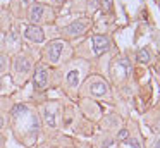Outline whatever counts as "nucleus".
Returning <instances> with one entry per match:
<instances>
[{"label":"nucleus","instance_id":"obj_14","mask_svg":"<svg viewBox=\"0 0 160 148\" xmlns=\"http://www.w3.org/2000/svg\"><path fill=\"white\" fill-rule=\"evenodd\" d=\"M124 143L129 145V146H132V148H141V145H139L136 140H129V138H128V140H124Z\"/></svg>","mask_w":160,"mask_h":148},{"label":"nucleus","instance_id":"obj_17","mask_svg":"<svg viewBox=\"0 0 160 148\" xmlns=\"http://www.w3.org/2000/svg\"><path fill=\"white\" fill-rule=\"evenodd\" d=\"M110 146H112V141L110 140H105L103 145H102V148H110Z\"/></svg>","mask_w":160,"mask_h":148},{"label":"nucleus","instance_id":"obj_15","mask_svg":"<svg viewBox=\"0 0 160 148\" xmlns=\"http://www.w3.org/2000/svg\"><path fill=\"white\" fill-rule=\"evenodd\" d=\"M112 2H114V0H100L102 7H103L105 10H110L112 9Z\"/></svg>","mask_w":160,"mask_h":148},{"label":"nucleus","instance_id":"obj_21","mask_svg":"<svg viewBox=\"0 0 160 148\" xmlns=\"http://www.w3.org/2000/svg\"><path fill=\"white\" fill-rule=\"evenodd\" d=\"M2 143H4V138L0 136V146H2Z\"/></svg>","mask_w":160,"mask_h":148},{"label":"nucleus","instance_id":"obj_10","mask_svg":"<svg viewBox=\"0 0 160 148\" xmlns=\"http://www.w3.org/2000/svg\"><path fill=\"white\" fill-rule=\"evenodd\" d=\"M67 83H69L71 86H78V83H79V71H76V69L69 71V74H67Z\"/></svg>","mask_w":160,"mask_h":148},{"label":"nucleus","instance_id":"obj_13","mask_svg":"<svg viewBox=\"0 0 160 148\" xmlns=\"http://www.w3.org/2000/svg\"><path fill=\"white\" fill-rule=\"evenodd\" d=\"M19 112H26V107L24 105H18V107H14V109H12V115H14V117H18Z\"/></svg>","mask_w":160,"mask_h":148},{"label":"nucleus","instance_id":"obj_8","mask_svg":"<svg viewBox=\"0 0 160 148\" xmlns=\"http://www.w3.org/2000/svg\"><path fill=\"white\" fill-rule=\"evenodd\" d=\"M90 89H91V93H93V95H97V96H102V95H105V93L108 91L107 84H105L103 81H97V83H93Z\"/></svg>","mask_w":160,"mask_h":148},{"label":"nucleus","instance_id":"obj_11","mask_svg":"<svg viewBox=\"0 0 160 148\" xmlns=\"http://www.w3.org/2000/svg\"><path fill=\"white\" fill-rule=\"evenodd\" d=\"M138 60L139 62H150V52L146 48H141L138 52Z\"/></svg>","mask_w":160,"mask_h":148},{"label":"nucleus","instance_id":"obj_7","mask_svg":"<svg viewBox=\"0 0 160 148\" xmlns=\"http://www.w3.org/2000/svg\"><path fill=\"white\" fill-rule=\"evenodd\" d=\"M14 67H16V72L26 74V72L31 71V62H29V59H26V57H18L16 62H14Z\"/></svg>","mask_w":160,"mask_h":148},{"label":"nucleus","instance_id":"obj_4","mask_svg":"<svg viewBox=\"0 0 160 148\" xmlns=\"http://www.w3.org/2000/svg\"><path fill=\"white\" fill-rule=\"evenodd\" d=\"M62 50H64V41H60V40L52 41V43L48 45V48H47V57H48V60L53 62V64L59 62Z\"/></svg>","mask_w":160,"mask_h":148},{"label":"nucleus","instance_id":"obj_5","mask_svg":"<svg viewBox=\"0 0 160 148\" xmlns=\"http://www.w3.org/2000/svg\"><path fill=\"white\" fill-rule=\"evenodd\" d=\"M86 28H88V21L78 19L66 28V33L69 34V36H79V34H83L84 31H86Z\"/></svg>","mask_w":160,"mask_h":148},{"label":"nucleus","instance_id":"obj_1","mask_svg":"<svg viewBox=\"0 0 160 148\" xmlns=\"http://www.w3.org/2000/svg\"><path fill=\"white\" fill-rule=\"evenodd\" d=\"M91 47H93L95 55H102L108 50L110 40L107 36H102V34H95V36H91Z\"/></svg>","mask_w":160,"mask_h":148},{"label":"nucleus","instance_id":"obj_3","mask_svg":"<svg viewBox=\"0 0 160 148\" xmlns=\"http://www.w3.org/2000/svg\"><path fill=\"white\" fill-rule=\"evenodd\" d=\"M24 36L28 38V40L35 41V43H42V41L45 40V33H43V29L38 24H29L24 29Z\"/></svg>","mask_w":160,"mask_h":148},{"label":"nucleus","instance_id":"obj_16","mask_svg":"<svg viewBox=\"0 0 160 148\" xmlns=\"http://www.w3.org/2000/svg\"><path fill=\"white\" fill-rule=\"evenodd\" d=\"M5 65H7V60H5V57H4V55H0V71H4V69H5Z\"/></svg>","mask_w":160,"mask_h":148},{"label":"nucleus","instance_id":"obj_18","mask_svg":"<svg viewBox=\"0 0 160 148\" xmlns=\"http://www.w3.org/2000/svg\"><path fill=\"white\" fill-rule=\"evenodd\" d=\"M153 148H160V138L155 141V143H153Z\"/></svg>","mask_w":160,"mask_h":148},{"label":"nucleus","instance_id":"obj_20","mask_svg":"<svg viewBox=\"0 0 160 148\" xmlns=\"http://www.w3.org/2000/svg\"><path fill=\"white\" fill-rule=\"evenodd\" d=\"M22 2H24V3H31L33 0H22Z\"/></svg>","mask_w":160,"mask_h":148},{"label":"nucleus","instance_id":"obj_12","mask_svg":"<svg viewBox=\"0 0 160 148\" xmlns=\"http://www.w3.org/2000/svg\"><path fill=\"white\" fill-rule=\"evenodd\" d=\"M128 136H129L128 129H121V131L117 133V140H119V141H124V140H128Z\"/></svg>","mask_w":160,"mask_h":148},{"label":"nucleus","instance_id":"obj_19","mask_svg":"<svg viewBox=\"0 0 160 148\" xmlns=\"http://www.w3.org/2000/svg\"><path fill=\"white\" fill-rule=\"evenodd\" d=\"M2 127H4V119L0 117V129H2Z\"/></svg>","mask_w":160,"mask_h":148},{"label":"nucleus","instance_id":"obj_2","mask_svg":"<svg viewBox=\"0 0 160 148\" xmlns=\"http://www.w3.org/2000/svg\"><path fill=\"white\" fill-rule=\"evenodd\" d=\"M33 84H35L36 89H45L47 84H48V71L43 65H38L36 67V72L33 76Z\"/></svg>","mask_w":160,"mask_h":148},{"label":"nucleus","instance_id":"obj_6","mask_svg":"<svg viewBox=\"0 0 160 148\" xmlns=\"http://www.w3.org/2000/svg\"><path fill=\"white\" fill-rule=\"evenodd\" d=\"M43 12H45L43 5H40V3H35V5L29 9V21H31V24H38L40 21L43 19Z\"/></svg>","mask_w":160,"mask_h":148},{"label":"nucleus","instance_id":"obj_9","mask_svg":"<svg viewBox=\"0 0 160 148\" xmlns=\"http://www.w3.org/2000/svg\"><path fill=\"white\" fill-rule=\"evenodd\" d=\"M43 117H45V122L48 127H55V114L52 112L50 109H45V112H43Z\"/></svg>","mask_w":160,"mask_h":148}]
</instances>
